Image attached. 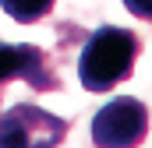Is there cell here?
<instances>
[{
    "instance_id": "cell-1",
    "label": "cell",
    "mask_w": 152,
    "mask_h": 148,
    "mask_svg": "<svg viewBox=\"0 0 152 148\" xmlns=\"http://www.w3.org/2000/svg\"><path fill=\"white\" fill-rule=\"evenodd\" d=\"M142 53V39L131 28L99 25L85 39L78 57V81L85 92H110L113 85L127 81L134 71V60Z\"/></svg>"
},
{
    "instance_id": "cell-2",
    "label": "cell",
    "mask_w": 152,
    "mask_h": 148,
    "mask_svg": "<svg viewBox=\"0 0 152 148\" xmlns=\"http://www.w3.org/2000/svg\"><path fill=\"white\" fill-rule=\"evenodd\" d=\"M67 127V120L42 106L14 102L11 110H0V148H57Z\"/></svg>"
},
{
    "instance_id": "cell-3",
    "label": "cell",
    "mask_w": 152,
    "mask_h": 148,
    "mask_svg": "<svg viewBox=\"0 0 152 148\" xmlns=\"http://www.w3.org/2000/svg\"><path fill=\"white\" fill-rule=\"evenodd\" d=\"M149 134V106L134 95L110 99L92 116V145L96 148H138Z\"/></svg>"
},
{
    "instance_id": "cell-4",
    "label": "cell",
    "mask_w": 152,
    "mask_h": 148,
    "mask_svg": "<svg viewBox=\"0 0 152 148\" xmlns=\"http://www.w3.org/2000/svg\"><path fill=\"white\" fill-rule=\"evenodd\" d=\"M11 81H25L36 92L60 88V78L53 74L46 53L32 42H0V88Z\"/></svg>"
},
{
    "instance_id": "cell-5",
    "label": "cell",
    "mask_w": 152,
    "mask_h": 148,
    "mask_svg": "<svg viewBox=\"0 0 152 148\" xmlns=\"http://www.w3.org/2000/svg\"><path fill=\"white\" fill-rule=\"evenodd\" d=\"M53 4H57V0H0L4 14H11L18 25H32L39 18H46V14L53 11Z\"/></svg>"
},
{
    "instance_id": "cell-6",
    "label": "cell",
    "mask_w": 152,
    "mask_h": 148,
    "mask_svg": "<svg viewBox=\"0 0 152 148\" xmlns=\"http://www.w3.org/2000/svg\"><path fill=\"white\" fill-rule=\"evenodd\" d=\"M124 7H127L134 18H142V21H152V0H124Z\"/></svg>"
}]
</instances>
